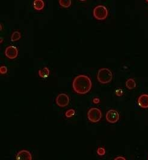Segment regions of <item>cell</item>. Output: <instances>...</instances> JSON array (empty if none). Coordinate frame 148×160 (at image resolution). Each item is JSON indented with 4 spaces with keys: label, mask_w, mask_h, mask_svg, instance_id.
Listing matches in <instances>:
<instances>
[{
    "label": "cell",
    "mask_w": 148,
    "mask_h": 160,
    "mask_svg": "<svg viewBox=\"0 0 148 160\" xmlns=\"http://www.w3.org/2000/svg\"><path fill=\"white\" fill-rule=\"evenodd\" d=\"M114 160H127L125 159V158H124L123 157H121V156H119V157H117L115 158Z\"/></svg>",
    "instance_id": "obj_19"
},
{
    "label": "cell",
    "mask_w": 148,
    "mask_h": 160,
    "mask_svg": "<svg viewBox=\"0 0 148 160\" xmlns=\"http://www.w3.org/2000/svg\"><path fill=\"white\" fill-rule=\"evenodd\" d=\"M92 83L88 76L80 74L76 76L72 81V88L74 91L78 94H86L90 91Z\"/></svg>",
    "instance_id": "obj_1"
},
{
    "label": "cell",
    "mask_w": 148,
    "mask_h": 160,
    "mask_svg": "<svg viewBox=\"0 0 148 160\" xmlns=\"http://www.w3.org/2000/svg\"><path fill=\"white\" fill-rule=\"evenodd\" d=\"M97 154L99 156H104L105 154V149L104 147H99L97 149Z\"/></svg>",
    "instance_id": "obj_16"
},
{
    "label": "cell",
    "mask_w": 148,
    "mask_h": 160,
    "mask_svg": "<svg viewBox=\"0 0 148 160\" xmlns=\"http://www.w3.org/2000/svg\"><path fill=\"white\" fill-rule=\"evenodd\" d=\"M44 6V2L42 0H35L33 2V7L36 10L40 11L42 10Z\"/></svg>",
    "instance_id": "obj_10"
},
{
    "label": "cell",
    "mask_w": 148,
    "mask_h": 160,
    "mask_svg": "<svg viewBox=\"0 0 148 160\" xmlns=\"http://www.w3.org/2000/svg\"><path fill=\"white\" fill-rule=\"evenodd\" d=\"M69 97L65 93H60L56 99V104L61 108L68 106L69 105Z\"/></svg>",
    "instance_id": "obj_6"
},
{
    "label": "cell",
    "mask_w": 148,
    "mask_h": 160,
    "mask_svg": "<svg viewBox=\"0 0 148 160\" xmlns=\"http://www.w3.org/2000/svg\"><path fill=\"white\" fill-rule=\"evenodd\" d=\"M105 118L108 123H116L119 120V114L117 111L115 109H110L107 112Z\"/></svg>",
    "instance_id": "obj_5"
},
{
    "label": "cell",
    "mask_w": 148,
    "mask_h": 160,
    "mask_svg": "<svg viewBox=\"0 0 148 160\" xmlns=\"http://www.w3.org/2000/svg\"><path fill=\"white\" fill-rule=\"evenodd\" d=\"M21 38V34L18 31H15L13 32L11 36V41L13 42H15L16 41H18Z\"/></svg>",
    "instance_id": "obj_13"
},
{
    "label": "cell",
    "mask_w": 148,
    "mask_h": 160,
    "mask_svg": "<svg viewBox=\"0 0 148 160\" xmlns=\"http://www.w3.org/2000/svg\"><path fill=\"white\" fill-rule=\"evenodd\" d=\"M88 118L92 123H97L102 118V112L97 108H91L88 112Z\"/></svg>",
    "instance_id": "obj_4"
},
{
    "label": "cell",
    "mask_w": 148,
    "mask_h": 160,
    "mask_svg": "<svg viewBox=\"0 0 148 160\" xmlns=\"http://www.w3.org/2000/svg\"><path fill=\"white\" fill-rule=\"evenodd\" d=\"M71 0H59V3L60 5L64 8L69 7L71 5Z\"/></svg>",
    "instance_id": "obj_14"
},
{
    "label": "cell",
    "mask_w": 148,
    "mask_h": 160,
    "mask_svg": "<svg viewBox=\"0 0 148 160\" xmlns=\"http://www.w3.org/2000/svg\"><path fill=\"white\" fill-rule=\"evenodd\" d=\"M99 99H98V98H95V99H93V103H99Z\"/></svg>",
    "instance_id": "obj_20"
},
{
    "label": "cell",
    "mask_w": 148,
    "mask_h": 160,
    "mask_svg": "<svg viewBox=\"0 0 148 160\" xmlns=\"http://www.w3.org/2000/svg\"><path fill=\"white\" fill-rule=\"evenodd\" d=\"M16 160H32V155L27 150H21L16 155Z\"/></svg>",
    "instance_id": "obj_8"
},
{
    "label": "cell",
    "mask_w": 148,
    "mask_h": 160,
    "mask_svg": "<svg viewBox=\"0 0 148 160\" xmlns=\"http://www.w3.org/2000/svg\"><path fill=\"white\" fill-rule=\"evenodd\" d=\"M75 114V111L74 109H69L66 111L65 116L67 118H71L74 116Z\"/></svg>",
    "instance_id": "obj_15"
},
{
    "label": "cell",
    "mask_w": 148,
    "mask_h": 160,
    "mask_svg": "<svg viewBox=\"0 0 148 160\" xmlns=\"http://www.w3.org/2000/svg\"><path fill=\"white\" fill-rule=\"evenodd\" d=\"M49 73H50V71H49V68L46 67L42 68L38 72V74H39V76L41 77L42 78H44V79L48 77L49 75Z\"/></svg>",
    "instance_id": "obj_11"
},
{
    "label": "cell",
    "mask_w": 148,
    "mask_h": 160,
    "mask_svg": "<svg viewBox=\"0 0 148 160\" xmlns=\"http://www.w3.org/2000/svg\"><path fill=\"white\" fill-rule=\"evenodd\" d=\"M7 72V68L6 67V66H1L0 67V73L1 74H6Z\"/></svg>",
    "instance_id": "obj_17"
},
{
    "label": "cell",
    "mask_w": 148,
    "mask_h": 160,
    "mask_svg": "<svg viewBox=\"0 0 148 160\" xmlns=\"http://www.w3.org/2000/svg\"><path fill=\"white\" fill-rule=\"evenodd\" d=\"M147 1V2H148V0H147V1Z\"/></svg>",
    "instance_id": "obj_21"
},
{
    "label": "cell",
    "mask_w": 148,
    "mask_h": 160,
    "mask_svg": "<svg viewBox=\"0 0 148 160\" xmlns=\"http://www.w3.org/2000/svg\"><path fill=\"white\" fill-rule=\"evenodd\" d=\"M138 104L142 108H148V94H143L140 96L138 99Z\"/></svg>",
    "instance_id": "obj_9"
},
{
    "label": "cell",
    "mask_w": 148,
    "mask_h": 160,
    "mask_svg": "<svg viewBox=\"0 0 148 160\" xmlns=\"http://www.w3.org/2000/svg\"><path fill=\"white\" fill-rule=\"evenodd\" d=\"M5 55L10 59H14L18 55V50L15 46H9L5 50Z\"/></svg>",
    "instance_id": "obj_7"
},
{
    "label": "cell",
    "mask_w": 148,
    "mask_h": 160,
    "mask_svg": "<svg viewBox=\"0 0 148 160\" xmlns=\"http://www.w3.org/2000/svg\"><path fill=\"white\" fill-rule=\"evenodd\" d=\"M93 16L98 20H104L108 15L107 7L103 5H98L93 9Z\"/></svg>",
    "instance_id": "obj_3"
},
{
    "label": "cell",
    "mask_w": 148,
    "mask_h": 160,
    "mask_svg": "<svg viewBox=\"0 0 148 160\" xmlns=\"http://www.w3.org/2000/svg\"><path fill=\"white\" fill-rule=\"evenodd\" d=\"M113 79V74L107 68H100L97 74V79L99 83L107 84L110 83Z\"/></svg>",
    "instance_id": "obj_2"
},
{
    "label": "cell",
    "mask_w": 148,
    "mask_h": 160,
    "mask_svg": "<svg viewBox=\"0 0 148 160\" xmlns=\"http://www.w3.org/2000/svg\"><path fill=\"white\" fill-rule=\"evenodd\" d=\"M126 87L129 89H133L134 88L136 87V83L135 80L132 78L128 79L125 83Z\"/></svg>",
    "instance_id": "obj_12"
},
{
    "label": "cell",
    "mask_w": 148,
    "mask_h": 160,
    "mask_svg": "<svg viewBox=\"0 0 148 160\" xmlns=\"http://www.w3.org/2000/svg\"><path fill=\"white\" fill-rule=\"evenodd\" d=\"M116 95L118 96H121L123 94V91H122V89H118L116 91Z\"/></svg>",
    "instance_id": "obj_18"
}]
</instances>
